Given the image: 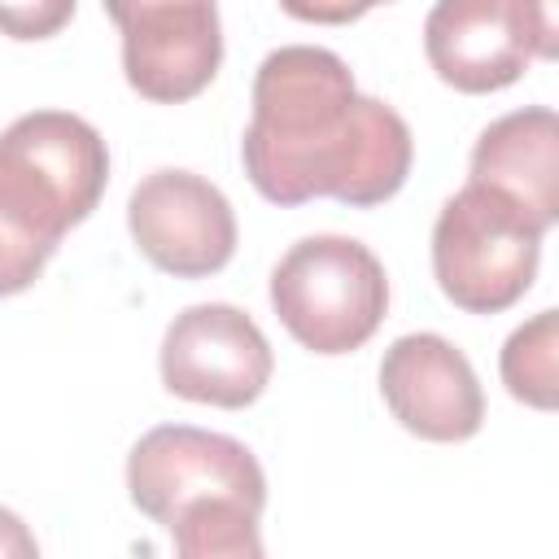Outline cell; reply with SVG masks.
Listing matches in <instances>:
<instances>
[{
    "instance_id": "cell-1",
    "label": "cell",
    "mask_w": 559,
    "mask_h": 559,
    "mask_svg": "<svg viewBox=\"0 0 559 559\" xmlns=\"http://www.w3.org/2000/svg\"><path fill=\"white\" fill-rule=\"evenodd\" d=\"M411 157L415 140L406 118L362 96L336 52L288 44L262 57L240 162L266 201L306 205L332 197L345 205H380L406 183Z\"/></svg>"
},
{
    "instance_id": "cell-2",
    "label": "cell",
    "mask_w": 559,
    "mask_h": 559,
    "mask_svg": "<svg viewBox=\"0 0 559 559\" xmlns=\"http://www.w3.org/2000/svg\"><path fill=\"white\" fill-rule=\"evenodd\" d=\"M109 183L100 131L66 109H35L0 131V297L39 280L61 236Z\"/></svg>"
},
{
    "instance_id": "cell-3",
    "label": "cell",
    "mask_w": 559,
    "mask_h": 559,
    "mask_svg": "<svg viewBox=\"0 0 559 559\" xmlns=\"http://www.w3.org/2000/svg\"><path fill=\"white\" fill-rule=\"evenodd\" d=\"M271 306L310 354L367 345L389 310L380 258L354 236H306L271 271Z\"/></svg>"
},
{
    "instance_id": "cell-4",
    "label": "cell",
    "mask_w": 559,
    "mask_h": 559,
    "mask_svg": "<svg viewBox=\"0 0 559 559\" xmlns=\"http://www.w3.org/2000/svg\"><path fill=\"white\" fill-rule=\"evenodd\" d=\"M542 236L520 205L480 183H463L432 223L437 288L467 314H498L533 288Z\"/></svg>"
},
{
    "instance_id": "cell-5",
    "label": "cell",
    "mask_w": 559,
    "mask_h": 559,
    "mask_svg": "<svg viewBox=\"0 0 559 559\" xmlns=\"http://www.w3.org/2000/svg\"><path fill=\"white\" fill-rule=\"evenodd\" d=\"M127 493L148 520L175 528V520L197 502H236L262 515L266 476L245 441L192 424H162L131 445Z\"/></svg>"
},
{
    "instance_id": "cell-6",
    "label": "cell",
    "mask_w": 559,
    "mask_h": 559,
    "mask_svg": "<svg viewBox=\"0 0 559 559\" xmlns=\"http://www.w3.org/2000/svg\"><path fill=\"white\" fill-rule=\"evenodd\" d=\"M424 52L441 83L467 96L511 87L533 57H555V9L524 0H441L424 22Z\"/></svg>"
},
{
    "instance_id": "cell-7",
    "label": "cell",
    "mask_w": 559,
    "mask_h": 559,
    "mask_svg": "<svg viewBox=\"0 0 559 559\" xmlns=\"http://www.w3.org/2000/svg\"><path fill=\"white\" fill-rule=\"evenodd\" d=\"M162 384L201 406L240 411L262 397L275 371V354L262 328L227 301H201L170 319L162 336Z\"/></svg>"
},
{
    "instance_id": "cell-8",
    "label": "cell",
    "mask_w": 559,
    "mask_h": 559,
    "mask_svg": "<svg viewBox=\"0 0 559 559\" xmlns=\"http://www.w3.org/2000/svg\"><path fill=\"white\" fill-rule=\"evenodd\" d=\"M127 227L140 253L175 275L201 280L231 262L236 253V214L231 201L192 170H153L131 188Z\"/></svg>"
},
{
    "instance_id": "cell-9",
    "label": "cell",
    "mask_w": 559,
    "mask_h": 559,
    "mask_svg": "<svg viewBox=\"0 0 559 559\" xmlns=\"http://www.w3.org/2000/svg\"><path fill=\"white\" fill-rule=\"evenodd\" d=\"M122 35L127 83L157 105L192 100L210 87L223 61V22L205 0L192 4H109L105 9Z\"/></svg>"
},
{
    "instance_id": "cell-10",
    "label": "cell",
    "mask_w": 559,
    "mask_h": 559,
    "mask_svg": "<svg viewBox=\"0 0 559 559\" xmlns=\"http://www.w3.org/2000/svg\"><path fill=\"white\" fill-rule=\"evenodd\" d=\"M380 393L393 419L424 441H467L485 424V393L467 354L437 332H406L384 349Z\"/></svg>"
},
{
    "instance_id": "cell-11",
    "label": "cell",
    "mask_w": 559,
    "mask_h": 559,
    "mask_svg": "<svg viewBox=\"0 0 559 559\" xmlns=\"http://www.w3.org/2000/svg\"><path fill=\"white\" fill-rule=\"evenodd\" d=\"M520 205L542 231L559 218V118L546 105L511 109L472 148V179Z\"/></svg>"
},
{
    "instance_id": "cell-12",
    "label": "cell",
    "mask_w": 559,
    "mask_h": 559,
    "mask_svg": "<svg viewBox=\"0 0 559 559\" xmlns=\"http://www.w3.org/2000/svg\"><path fill=\"white\" fill-rule=\"evenodd\" d=\"M502 384L515 402L550 411L559 393V314L537 310L528 323H520L502 345Z\"/></svg>"
},
{
    "instance_id": "cell-13",
    "label": "cell",
    "mask_w": 559,
    "mask_h": 559,
    "mask_svg": "<svg viewBox=\"0 0 559 559\" xmlns=\"http://www.w3.org/2000/svg\"><path fill=\"white\" fill-rule=\"evenodd\" d=\"M175 559H266L258 515L236 502H197L175 520Z\"/></svg>"
},
{
    "instance_id": "cell-14",
    "label": "cell",
    "mask_w": 559,
    "mask_h": 559,
    "mask_svg": "<svg viewBox=\"0 0 559 559\" xmlns=\"http://www.w3.org/2000/svg\"><path fill=\"white\" fill-rule=\"evenodd\" d=\"M74 17V0H48V4H0V31L13 39H48L57 26Z\"/></svg>"
},
{
    "instance_id": "cell-15",
    "label": "cell",
    "mask_w": 559,
    "mask_h": 559,
    "mask_svg": "<svg viewBox=\"0 0 559 559\" xmlns=\"http://www.w3.org/2000/svg\"><path fill=\"white\" fill-rule=\"evenodd\" d=\"M0 559H39V542L26 528V520L9 507H0Z\"/></svg>"
}]
</instances>
